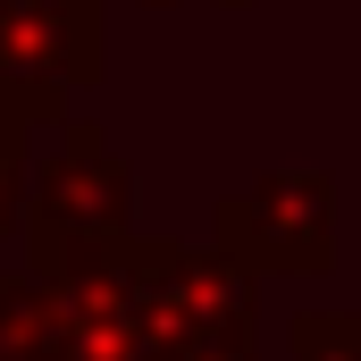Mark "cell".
<instances>
[{"instance_id": "obj_1", "label": "cell", "mask_w": 361, "mask_h": 361, "mask_svg": "<svg viewBox=\"0 0 361 361\" xmlns=\"http://www.w3.org/2000/svg\"><path fill=\"white\" fill-rule=\"evenodd\" d=\"M126 235H135V169L118 160V143L92 118H59L51 152L25 177V227H17L25 269L68 277L101 252H118Z\"/></svg>"}, {"instance_id": "obj_2", "label": "cell", "mask_w": 361, "mask_h": 361, "mask_svg": "<svg viewBox=\"0 0 361 361\" xmlns=\"http://www.w3.org/2000/svg\"><path fill=\"white\" fill-rule=\"evenodd\" d=\"M143 294L160 361H261V277H244L227 252L143 235Z\"/></svg>"}, {"instance_id": "obj_3", "label": "cell", "mask_w": 361, "mask_h": 361, "mask_svg": "<svg viewBox=\"0 0 361 361\" xmlns=\"http://www.w3.org/2000/svg\"><path fill=\"white\" fill-rule=\"evenodd\" d=\"M210 252L244 277H319L336 269V177L328 169H269L210 210Z\"/></svg>"}, {"instance_id": "obj_4", "label": "cell", "mask_w": 361, "mask_h": 361, "mask_svg": "<svg viewBox=\"0 0 361 361\" xmlns=\"http://www.w3.org/2000/svg\"><path fill=\"white\" fill-rule=\"evenodd\" d=\"M101 0H0V109L25 126H59L68 92L101 85L109 59Z\"/></svg>"}, {"instance_id": "obj_5", "label": "cell", "mask_w": 361, "mask_h": 361, "mask_svg": "<svg viewBox=\"0 0 361 361\" xmlns=\"http://www.w3.org/2000/svg\"><path fill=\"white\" fill-rule=\"evenodd\" d=\"M51 361H160L152 294H143V235L51 277Z\"/></svg>"}, {"instance_id": "obj_6", "label": "cell", "mask_w": 361, "mask_h": 361, "mask_svg": "<svg viewBox=\"0 0 361 361\" xmlns=\"http://www.w3.org/2000/svg\"><path fill=\"white\" fill-rule=\"evenodd\" d=\"M25 177H34V126L0 109V252L25 227Z\"/></svg>"}, {"instance_id": "obj_7", "label": "cell", "mask_w": 361, "mask_h": 361, "mask_svg": "<svg viewBox=\"0 0 361 361\" xmlns=\"http://www.w3.org/2000/svg\"><path fill=\"white\" fill-rule=\"evenodd\" d=\"M286 345L294 361H361V311H294Z\"/></svg>"}, {"instance_id": "obj_8", "label": "cell", "mask_w": 361, "mask_h": 361, "mask_svg": "<svg viewBox=\"0 0 361 361\" xmlns=\"http://www.w3.org/2000/svg\"><path fill=\"white\" fill-rule=\"evenodd\" d=\"M152 8H185V0H152ZM210 8H244V0H210Z\"/></svg>"}]
</instances>
